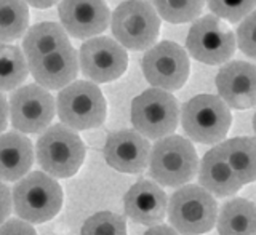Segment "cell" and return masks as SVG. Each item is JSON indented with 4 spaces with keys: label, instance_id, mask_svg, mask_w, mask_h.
Masks as SVG:
<instances>
[{
    "label": "cell",
    "instance_id": "6da1fadb",
    "mask_svg": "<svg viewBox=\"0 0 256 235\" xmlns=\"http://www.w3.org/2000/svg\"><path fill=\"white\" fill-rule=\"evenodd\" d=\"M149 174L165 188H181L198 172V157L189 140L168 134L157 140L149 154Z\"/></svg>",
    "mask_w": 256,
    "mask_h": 235
},
{
    "label": "cell",
    "instance_id": "7a4b0ae2",
    "mask_svg": "<svg viewBox=\"0 0 256 235\" xmlns=\"http://www.w3.org/2000/svg\"><path fill=\"white\" fill-rule=\"evenodd\" d=\"M12 202L14 213L30 224L53 220L61 212L62 189L53 176L34 172L24 174L14 184Z\"/></svg>",
    "mask_w": 256,
    "mask_h": 235
},
{
    "label": "cell",
    "instance_id": "3957f363",
    "mask_svg": "<svg viewBox=\"0 0 256 235\" xmlns=\"http://www.w3.org/2000/svg\"><path fill=\"white\" fill-rule=\"evenodd\" d=\"M168 222L181 235L210 232L218 220V204L202 186L184 184L168 200Z\"/></svg>",
    "mask_w": 256,
    "mask_h": 235
},
{
    "label": "cell",
    "instance_id": "277c9868",
    "mask_svg": "<svg viewBox=\"0 0 256 235\" xmlns=\"http://www.w3.org/2000/svg\"><path fill=\"white\" fill-rule=\"evenodd\" d=\"M86 156L84 141L72 128L53 125L45 128L36 144L37 164L53 178H70L82 166Z\"/></svg>",
    "mask_w": 256,
    "mask_h": 235
},
{
    "label": "cell",
    "instance_id": "5b68a950",
    "mask_svg": "<svg viewBox=\"0 0 256 235\" xmlns=\"http://www.w3.org/2000/svg\"><path fill=\"white\" fill-rule=\"evenodd\" d=\"M110 29L124 48L142 52L156 44L160 16L148 0H126L110 14Z\"/></svg>",
    "mask_w": 256,
    "mask_h": 235
},
{
    "label": "cell",
    "instance_id": "8992f818",
    "mask_svg": "<svg viewBox=\"0 0 256 235\" xmlns=\"http://www.w3.org/2000/svg\"><path fill=\"white\" fill-rule=\"evenodd\" d=\"M232 124L229 106L220 96L197 94L182 104L181 125L192 141L218 144L226 138Z\"/></svg>",
    "mask_w": 256,
    "mask_h": 235
},
{
    "label": "cell",
    "instance_id": "52a82bcc",
    "mask_svg": "<svg viewBox=\"0 0 256 235\" xmlns=\"http://www.w3.org/2000/svg\"><path fill=\"white\" fill-rule=\"evenodd\" d=\"M56 112L62 125L74 132L101 126L106 120V100L94 82H70L56 98Z\"/></svg>",
    "mask_w": 256,
    "mask_h": 235
},
{
    "label": "cell",
    "instance_id": "ba28073f",
    "mask_svg": "<svg viewBox=\"0 0 256 235\" xmlns=\"http://www.w3.org/2000/svg\"><path fill=\"white\" fill-rule=\"evenodd\" d=\"M132 124L148 140L173 134L180 124V106L174 96L162 88H149L132 102Z\"/></svg>",
    "mask_w": 256,
    "mask_h": 235
},
{
    "label": "cell",
    "instance_id": "9c48e42d",
    "mask_svg": "<svg viewBox=\"0 0 256 235\" xmlns=\"http://www.w3.org/2000/svg\"><path fill=\"white\" fill-rule=\"evenodd\" d=\"M186 46L189 54L198 62L216 66L232 58L236 52V37L221 18L206 14L190 26Z\"/></svg>",
    "mask_w": 256,
    "mask_h": 235
},
{
    "label": "cell",
    "instance_id": "30bf717a",
    "mask_svg": "<svg viewBox=\"0 0 256 235\" xmlns=\"http://www.w3.org/2000/svg\"><path fill=\"white\" fill-rule=\"evenodd\" d=\"M189 56L174 42H160L142 56V74L148 82L166 92L182 88L189 78Z\"/></svg>",
    "mask_w": 256,
    "mask_h": 235
},
{
    "label": "cell",
    "instance_id": "8fae6325",
    "mask_svg": "<svg viewBox=\"0 0 256 235\" xmlns=\"http://www.w3.org/2000/svg\"><path fill=\"white\" fill-rule=\"evenodd\" d=\"M128 54L117 40L94 36L82 44L78 52V68L94 84H108L124 76Z\"/></svg>",
    "mask_w": 256,
    "mask_h": 235
},
{
    "label": "cell",
    "instance_id": "7c38bea8",
    "mask_svg": "<svg viewBox=\"0 0 256 235\" xmlns=\"http://www.w3.org/2000/svg\"><path fill=\"white\" fill-rule=\"evenodd\" d=\"M8 109L14 130L21 133H40L52 124L56 104L46 88L32 84L18 90L14 88Z\"/></svg>",
    "mask_w": 256,
    "mask_h": 235
},
{
    "label": "cell",
    "instance_id": "4fadbf2b",
    "mask_svg": "<svg viewBox=\"0 0 256 235\" xmlns=\"http://www.w3.org/2000/svg\"><path fill=\"white\" fill-rule=\"evenodd\" d=\"M61 26L74 38H90L109 28L110 12L104 0H61Z\"/></svg>",
    "mask_w": 256,
    "mask_h": 235
},
{
    "label": "cell",
    "instance_id": "5bb4252c",
    "mask_svg": "<svg viewBox=\"0 0 256 235\" xmlns=\"http://www.w3.org/2000/svg\"><path fill=\"white\" fill-rule=\"evenodd\" d=\"M150 144L136 130H120L108 136L104 158L110 168L120 173L140 174L148 168Z\"/></svg>",
    "mask_w": 256,
    "mask_h": 235
},
{
    "label": "cell",
    "instance_id": "9a60e30c",
    "mask_svg": "<svg viewBox=\"0 0 256 235\" xmlns=\"http://www.w3.org/2000/svg\"><path fill=\"white\" fill-rule=\"evenodd\" d=\"M220 98L232 109L256 106V66L245 61H232L222 66L216 76Z\"/></svg>",
    "mask_w": 256,
    "mask_h": 235
},
{
    "label": "cell",
    "instance_id": "2e32d148",
    "mask_svg": "<svg viewBox=\"0 0 256 235\" xmlns=\"http://www.w3.org/2000/svg\"><path fill=\"white\" fill-rule=\"evenodd\" d=\"M36 82L46 90H61L74 82L78 74V53L70 44L28 61Z\"/></svg>",
    "mask_w": 256,
    "mask_h": 235
},
{
    "label": "cell",
    "instance_id": "e0dca14e",
    "mask_svg": "<svg viewBox=\"0 0 256 235\" xmlns=\"http://www.w3.org/2000/svg\"><path fill=\"white\" fill-rule=\"evenodd\" d=\"M168 198L158 184L141 180L133 184L124 197L125 214L142 226L160 224L166 216Z\"/></svg>",
    "mask_w": 256,
    "mask_h": 235
},
{
    "label": "cell",
    "instance_id": "ac0fdd59",
    "mask_svg": "<svg viewBox=\"0 0 256 235\" xmlns=\"http://www.w3.org/2000/svg\"><path fill=\"white\" fill-rule=\"evenodd\" d=\"M198 182L214 197H232L242 189V182L232 172L218 146L208 150L202 162H198Z\"/></svg>",
    "mask_w": 256,
    "mask_h": 235
},
{
    "label": "cell",
    "instance_id": "d6986e66",
    "mask_svg": "<svg viewBox=\"0 0 256 235\" xmlns=\"http://www.w3.org/2000/svg\"><path fill=\"white\" fill-rule=\"evenodd\" d=\"M34 164V148L29 138L18 132L0 134V180L18 181Z\"/></svg>",
    "mask_w": 256,
    "mask_h": 235
},
{
    "label": "cell",
    "instance_id": "ffe728a7",
    "mask_svg": "<svg viewBox=\"0 0 256 235\" xmlns=\"http://www.w3.org/2000/svg\"><path fill=\"white\" fill-rule=\"evenodd\" d=\"M216 228L220 235H256V205L242 197L226 202L218 212Z\"/></svg>",
    "mask_w": 256,
    "mask_h": 235
},
{
    "label": "cell",
    "instance_id": "44dd1931",
    "mask_svg": "<svg viewBox=\"0 0 256 235\" xmlns=\"http://www.w3.org/2000/svg\"><path fill=\"white\" fill-rule=\"evenodd\" d=\"M224 158L242 184L256 181V140L246 136L232 138L218 144Z\"/></svg>",
    "mask_w": 256,
    "mask_h": 235
},
{
    "label": "cell",
    "instance_id": "7402d4cb",
    "mask_svg": "<svg viewBox=\"0 0 256 235\" xmlns=\"http://www.w3.org/2000/svg\"><path fill=\"white\" fill-rule=\"evenodd\" d=\"M68 44L70 42L64 28L58 22L45 21L28 29L22 40V53L26 60L30 61Z\"/></svg>",
    "mask_w": 256,
    "mask_h": 235
},
{
    "label": "cell",
    "instance_id": "603a6c76",
    "mask_svg": "<svg viewBox=\"0 0 256 235\" xmlns=\"http://www.w3.org/2000/svg\"><path fill=\"white\" fill-rule=\"evenodd\" d=\"M28 60L21 48L0 42V92H12L28 78Z\"/></svg>",
    "mask_w": 256,
    "mask_h": 235
},
{
    "label": "cell",
    "instance_id": "cb8c5ba5",
    "mask_svg": "<svg viewBox=\"0 0 256 235\" xmlns=\"http://www.w3.org/2000/svg\"><path fill=\"white\" fill-rule=\"evenodd\" d=\"M28 28V4L24 0H0V42L18 40Z\"/></svg>",
    "mask_w": 256,
    "mask_h": 235
},
{
    "label": "cell",
    "instance_id": "d4e9b609",
    "mask_svg": "<svg viewBox=\"0 0 256 235\" xmlns=\"http://www.w3.org/2000/svg\"><path fill=\"white\" fill-rule=\"evenodd\" d=\"M152 4L162 20L172 24H184L202 14L205 0H152Z\"/></svg>",
    "mask_w": 256,
    "mask_h": 235
},
{
    "label": "cell",
    "instance_id": "484cf974",
    "mask_svg": "<svg viewBox=\"0 0 256 235\" xmlns=\"http://www.w3.org/2000/svg\"><path fill=\"white\" fill-rule=\"evenodd\" d=\"M82 235H126L125 218L112 212H100L82 226Z\"/></svg>",
    "mask_w": 256,
    "mask_h": 235
},
{
    "label": "cell",
    "instance_id": "4316f807",
    "mask_svg": "<svg viewBox=\"0 0 256 235\" xmlns=\"http://www.w3.org/2000/svg\"><path fill=\"white\" fill-rule=\"evenodd\" d=\"M206 2L214 16L229 22L242 21L256 6V0H206Z\"/></svg>",
    "mask_w": 256,
    "mask_h": 235
},
{
    "label": "cell",
    "instance_id": "83f0119b",
    "mask_svg": "<svg viewBox=\"0 0 256 235\" xmlns=\"http://www.w3.org/2000/svg\"><path fill=\"white\" fill-rule=\"evenodd\" d=\"M237 45L240 52L256 60V10L248 13L237 29Z\"/></svg>",
    "mask_w": 256,
    "mask_h": 235
},
{
    "label": "cell",
    "instance_id": "f1b7e54d",
    "mask_svg": "<svg viewBox=\"0 0 256 235\" xmlns=\"http://www.w3.org/2000/svg\"><path fill=\"white\" fill-rule=\"evenodd\" d=\"M0 235H37V230L24 220H8L0 224Z\"/></svg>",
    "mask_w": 256,
    "mask_h": 235
},
{
    "label": "cell",
    "instance_id": "f546056e",
    "mask_svg": "<svg viewBox=\"0 0 256 235\" xmlns=\"http://www.w3.org/2000/svg\"><path fill=\"white\" fill-rule=\"evenodd\" d=\"M12 192L0 181V224H4L12 213Z\"/></svg>",
    "mask_w": 256,
    "mask_h": 235
},
{
    "label": "cell",
    "instance_id": "4dcf8cb0",
    "mask_svg": "<svg viewBox=\"0 0 256 235\" xmlns=\"http://www.w3.org/2000/svg\"><path fill=\"white\" fill-rule=\"evenodd\" d=\"M8 116H10L8 101L5 98V94L0 92V133H2L8 125Z\"/></svg>",
    "mask_w": 256,
    "mask_h": 235
},
{
    "label": "cell",
    "instance_id": "1f68e13d",
    "mask_svg": "<svg viewBox=\"0 0 256 235\" xmlns=\"http://www.w3.org/2000/svg\"><path fill=\"white\" fill-rule=\"evenodd\" d=\"M144 235H181V234L176 232L172 226H164L160 222L156 226H150V229L144 232Z\"/></svg>",
    "mask_w": 256,
    "mask_h": 235
},
{
    "label": "cell",
    "instance_id": "d6a6232c",
    "mask_svg": "<svg viewBox=\"0 0 256 235\" xmlns=\"http://www.w3.org/2000/svg\"><path fill=\"white\" fill-rule=\"evenodd\" d=\"M26 4H29L34 8H40V10H45V8H52L53 5H56L60 0H24Z\"/></svg>",
    "mask_w": 256,
    "mask_h": 235
},
{
    "label": "cell",
    "instance_id": "836d02e7",
    "mask_svg": "<svg viewBox=\"0 0 256 235\" xmlns=\"http://www.w3.org/2000/svg\"><path fill=\"white\" fill-rule=\"evenodd\" d=\"M253 130H254V134H256V114L253 117Z\"/></svg>",
    "mask_w": 256,
    "mask_h": 235
}]
</instances>
